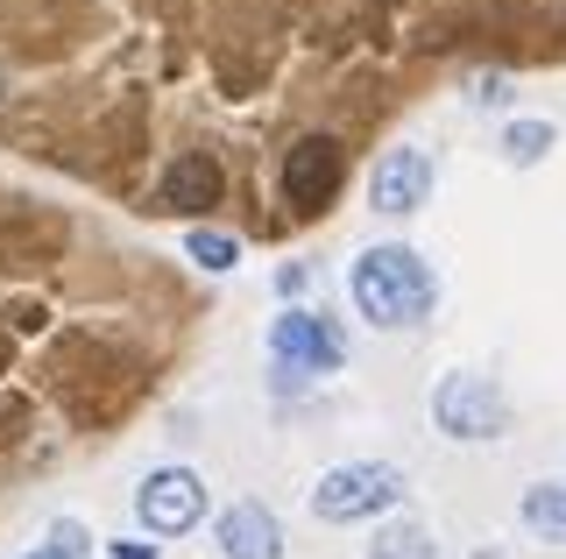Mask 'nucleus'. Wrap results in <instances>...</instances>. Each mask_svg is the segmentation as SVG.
I'll return each mask as SVG.
<instances>
[{
    "mask_svg": "<svg viewBox=\"0 0 566 559\" xmlns=\"http://www.w3.org/2000/svg\"><path fill=\"white\" fill-rule=\"evenodd\" d=\"M368 559H439V546H432L424 524H389V531H376Z\"/></svg>",
    "mask_w": 566,
    "mask_h": 559,
    "instance_id": "obj_13",
    "label": "nucleus"
},
{
    "mask_svg": "<svg viewBox=\"0 0 566 559\" xmlns=\"http://www.w3.org/2000/svg\"><path fill=\"white\" fill-rule=\"evenodd\" d=\"M340 178H347V156H340L333 135H305V143L283 149V199L305 205V213H318V205L340 191Z\"/></svg>",
    "mask_w": 566,
    "mask_h": 559,
    "instance_id": "obj_6",
    "label": "nucleus"
},
{
    "mask_svg": "<svg viewBox=\"0 0 566 559\" xmlns=\"http://www.w3.org/2000/svg\"><path fill=\"white\" fill-rule=\"evenodd\" d=\"M270 361L283 382H312V376H333L347 361V334L326 319V312H276L270 319Z\"/></svg>",
    "mask_w": 566,
    "mask_h": 559,
    "instance_id": "obj_2",
    "label": "nucleus"
},
{
    "mask_svg": "<svg viewBox=\"0 0 566 559\" xmlns=\"http://www.w3.org/2000/svg\"><path fill=\"white\" fill-rule=\"evenodd\" d=\"M220 552L227 559H283V524L262 503H234L220 517Z\"/></svg>",
    "mask_w": 566,
    "mask_h": 559,
    "instance_id": "obj_8",
    "label": "nucleus"
},
{
    "mask_svg": "<svg viewBox=\"0 0 566 559\" xmlns=\"http://www.w3.org/2000/svg\"><path fill=\"white\" fill-rule=\"evenodd\" d=\"M85 546H93V538H85V524L57 517V524H50V538L35 552H22V559H85Z\"/></svg>",
    "mask_w": 566,
    "mask_h": 559,
    "instance_id": "obj_14",
    "label": "nucleus"
},
{
    "mask_svg": "<svg viewBox=\"0 0 566 559\" xmlns=\"http://www.w3.org/2000/svg\"><path fill=\"white\" fill-rule=\"evenodd\" d=\"M0 93H8V85H0Z\"/></svg>",
    "mask_w": 566,
    "mask_h": 559,
    "instance_id": "obj_15",
    "label": "nucleus"
},
{
    "mask_svg": "<svg viewBox=\"0 0 566 559\" xmlns=\"http://www.w3.org/2000/svg\"><path fill=\"white\" fill-rule=\"evenodd\" d=\"M135 517L149 524V538H185L191 524L206 517V482L191 475V467H156V475L135 488Z\"/></svg>",
    "mask_w": 566,
    "mask_h": 559,
    "instance_id": "obj_5",
    "label": "nucleus"
},
{
    "mask_svg": "<svg viewBox=\"0 0 566 559\" xmlns=\"http://www.w3.org/2000/svg\"><path fill=\"white\" fill-rule=\"evenodd\" d=\"M220 164H212V156H177V164L164 170V205L170 213H206V205H220Z\"/></svg>",
    "mask_w": 566,
    "mask_h": 559,
    "instance_id": "obj_9",
    "label": "nucleus"
},
{
    "mask_svg": "<svg viewBox=\"0 0 566 559\" xmlns=\"http://www.w3.org/2000/svg\"><path fill=\"white\" fill-rule=\"evenodd\" d=\"M347 291H354V312H361V319H376V326H389V334L432 319V305H439L432 262H424L418 249H403V241H382V249H361V255H354Z\"/></svg>",
    "mask_w": 566,
    "mask_h": 559,
    "instance_id": "obj_1",
    "label": "nucleus"
},
{
    "mask_svg": "<svg viewBox=\"0 0 566 559\" xmlns=\"http://www.w3.org/2000/svg\"><path fill=\"white\" fill-rule=\"evenodd\" d=\"M432 156L424 149H389L382 164H376V178H368V205H376V213H418L424 199H432Z\"/></svg>",
    "mask_w": 566,
    "mask_h": 559,
    "instance_id": "obj_7",
    "label": "nucleus"
},
{
    "mask_svg": "<svg viewBox=\"0 0 566 559\" xmlns=\"http://www.w3.org/2000/svg\"><path fill=\"white\" fill-rule=\"evenodd\" d=\"M432 425L447 432V440H495V432L510 425V397L495 376H474L460 369L432 390Z\"/></svg>",
    "mask_w": 566,
    "mask_h": 559,
    "instance_id": "obj_4",
    "label": "nucleus"
},
{
    "mask_svg": "<svg viewBox=\"0 0 566 559\" xmlns=\"http://www.w3.org/2000/svg\"><path fill=\"white\" fill-rule=\"evenodd\" d=\"M397 496H403V475L389 461H340V467H326V475H318L312 517L318 524H361V517L389 510Z\"/></svg>",
    "mask_w": 566,
    "mask_h": 559,
    "instance_id": "obj_3",
    "label": "nucleus"
},
{
    "mask_svg": "<svg viewBox=\"0 0 566 559\" xmlns=\"http://www.w3.org/2000/svg\"><path fill=\"white\" fill-rule=\"evenodd\" d=\"M524 524H531L538 538H566V482L524 488Z\"/></svg>",
    "mask_w": 566,
    "mask_h": 559,
    "instance_id": "obj_11",
    "label": "nucleus"
},
{
    "mask_svg": "<svg viewBox=\"0 0 566 559\" xmlns=\"http://www.w3.org/2000/svg\"><path fill=\"white\" fill-rule=\"evenodd\" d=\"M185 255L199 262V270L227 276V270L241 262V241H234V234H220V226H191V234H185Z\"/></svg>",
    "mask_w": 566,
    "mask_h": 559,
    "instance_id": "obj_12",
    "label": "nucleus"
},
{
    "mask_svg": "<svg viewBox=\"0 0 566 559\" xmlns=\"http://www.w3.org/2000/svg\"><path fill=\"white\" fill-rule=\"evenodd\" d=\"M553 120H510L503 128V164L510 170H531V164H545V156H553Z\"/></svg>",
    "mask_w": 566,
    "mask_h": 559,
    "instance_id": "obj_10",
    "label": "nucleus"
}]
</instances>
